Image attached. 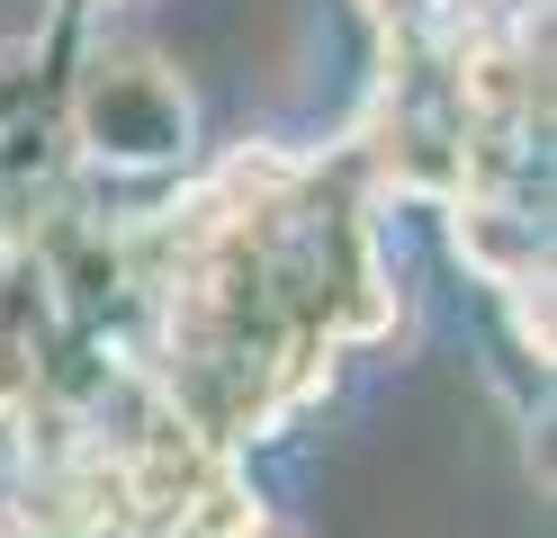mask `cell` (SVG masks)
<instances>
[{
    "instance_id": "6da1fadb",
    "label": "cell",
    "mask_w": 557,
    "mask_h": 538,
    "mask_svg": "<svg viewBox=\"0 0 557 538\" xmlns=\"http://www.w3.org/2000/svg\"><path fill=\"white\" fill-rule=\"evenodd\" d=\"M54 117L73 135V153L109 179H162V171H189V153H198L189 82L135 46H99V54L82 46V63L63 72Z\"/></svg>"
},
{
    "instance_id": "7a4b0ae2",
    "label": "cell",
    "mask_w": 557,
    "mask_h": 538,
    "mask_svg": "<svg viewBox=\"0 0 557 538\" xmlns=\"http://www.w3.org/2000/svg\"><path fill=\"white\" fill-rule=\"evenodd\" d=\"M441 215H449V251L468 261L476 287L504 297L521 278H548V234L512 189H459V198H441Z\"/></svg>"
},
{
    "instance_id": "3957f363",
    "label": "cell",
    "mask_w": 557,
    "mask_h": 538,
    "mask_svg": "<svg viewBox=\"0 0 557 538\" xmlns=\"http://www.w3.org/2000/svg\"><path fill=\"white\" fill-rule=\"evenodd\" d=\"M548 0H441L449 27H531Z\"/></svg>"
},
{
    "instance_id": "277c9868",
    "label": "cell",
    "mask_w": 557,
    "mask_h": 538,
    "mask_svg": "<svg viewBox=\"0 0 557 538\" xmlns=\"http://www.w3.org/2000/svg\"><path fill=\"white\" fill-rule=\"evenodd\" d=\"M360 18L377 36H423V27H441V0H360Z\"/></svg>"
},
{
    "instance_id": "5b68a950",
    "label": "cell",
    "mask_w": 557,
    "mask_h": 538,
    "mask_svg": "<svg viewBox=\"0 0 557 538\" xmlns=\"http://www.w3.org/2000/svg\"><path fill=\"white\" fill-rule=\"evenodd\" d=\"M234 538H306V529H288V521H278V512H252V521H243Z\"/></svg>"
},
{
    "instance_id": "8992f818",
    "label": "cell",
    "mask_w": 557,
    "mask_h": 538,
    "mask_svg": "<svg viewBox=\"0 0 557 538\" xmlns=\"http://www.w3.org/2000/svg\"><path fill=\"white\" fill-rule=\"evenodd\" d=\"M99 10H117V0H54V18H73V27H90Z\"/></svg>"
}]
</instances>
